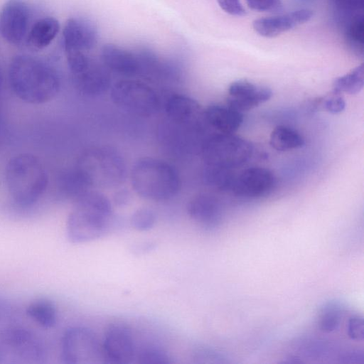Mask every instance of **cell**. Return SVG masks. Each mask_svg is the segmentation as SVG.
Masks as SVG:
<instances>
[{
	"instance_id": "obj_1",
	"label": "cell",
	"mask_w": 364,
	"mask_h": 364,
	"mask_svg": "<svg viewBox=\"0 0 364 364\" xmlns=\"http://www.w3.org/2000/svg\"><path fill=\"white\" fill-rule=\"evenodd\" d=\"M9 82L22 101L39 105L49 102L58 93L60 81L56 70L43 60L29 55H17L11 61Z\"/></svg>"
},
{
	"instance_id": "obj_2",
	"label": "cell",
	"mask_w": 364,
	"mask_h": 364,
	"mask_svg": "<svg viewBox=\"0 0 364 364\" xmlns=\"http://www.w3.org/2000/svg\"><path fill=\"white\" fill-rule=\"evenodd\" d=\"M112 216L109 200L102 193L87 191L75 200L66 223V234L73 243H85L104 236Z\"/></svg>"
},
{
	"instance_id": "obj_3",
	"label": "cell",
	"mask_w": 364,
	"mask_h": 364,
	"mask_svg": "<svg viewBox=\"0 0 364 364\" xmlns=\"http://www.w3.org/2000/svg\"><path fill=\"white\" fill-rule=\"evenodd\" d=\"M6 183L10 196L19 205L35 204L46 191L48 178L41 161L31 154L14 156L5 170Z\"/></svg>"
},
{
	"instance_id": "obj_4",
	"label": "cell",
	"mask_w": 364,
	"mask_h": 364,
	"mask_svg": "<svg viewBox=\"0 0 364 364\" xmlns=\"http://www.w3.org/2000/svg\"><path fill=\"white\" fill-rule=\"evenodd\" d=\"M131 183L141 197L154 201L173 198L181 186L178 171L168 163L145 157L138 160L131 171Z\"/></svg>"
},
{
	"instance_id": "obj_5",
	"label": "cell",
	"mask_w": 364,
	"mask_h": 364,
	"mask_svg": "<svg viewBox=\"0 0 364 364\" xmlns=\"http://www.w3.org/2000/svg\"><path fill=\"white\" fill-rule=\"evenodd\" d=\"M46 358L43 341L31 331L19 327L0 331V364H41Z\"/></svg>"
},
{
	"instance_id": "obj_6",
	"label": "cell",
	"mask_w": 364,
	"mask_h": 364,
	"mask_svg": "<svg viewBox=\"0 0 364 364\" xmlns=\"http://www.w3.org/2000/svg\"><path fill=\"white\" fill-rule=\"evenodd\" d=\"M77 168L89 184L112 187L125 176V165L121 155L109 147L90 150L81 157Z\"/></svg>"
},
{
	"instance_id": "obj_7",
	"label": "cell",
	"mask_w": 364,
	"mask_h": 364,
	"mask_svg": "<svg viewBox=\"0 0 364 364\" xmlns=\"http://www.w3.org/2000/svg\"><path fill=\"white\" fill-rule=\"evenodd\" d=\"M202 152L206 165L232 169L249 160L253 147L248 141L232 134H220L204 141Z\"/></svg>"
},
{
	"instance_id": "obj_8",
	"label": "cell",
	"mask_w": 364,
	"mask_h": 364,
	"mask_svg": "<svg viewBox=\"0 0 364 364\" xmlns=\"http://www.w3.org/2000/svg\"><path fill=\"white\" fill-rule=\"evenodd\" d=\"M110 96L121 109L137 116L150 117L160 105L156 92L147 84L136 80H122L114 84Z\"/></svg>"
},
{
	"instance_id": "obj_9",
	"label": "cell",
	"mask_w": 364,
	"mask_h": 364,
	"mask_svg": "<svg viewBox=\"0 0 364 364\" xmlns=\"http://www.w3.org/2000/svg\"><path fill=\"white\" fill-rule=\"evenodd\" d=\"M61 358L65 364H100L106 363L102 346L96 335L83 326L66 330L61 341Z\"/></svg>"
},
{
	"instance_id": "obj_10",
	"label": "cell",
	"mask_w": 364,
	"mask_h": 364,
	"mask_svg": "<svg viewBox=\"0 0 364 364\" xmlns=\"http://www.w3.org/2000/svg\"><path fill=\"white\" fill-rule=\"evenodd\" d=\"M31 11L25 0H8L0 11V34L9 43L18 46L26 40Z\"/></svg>"
},
{
	"instance_id": "obj_11",
	"label": "cell",
	"mask_w": 364,
	"mask_h": 364,
	"mask_svg": "<svg viewBox=\"0 0 364 364\" xmlns=\"http://www.w3.org/2000/svg\"><path fill=\"white\" fill-rule=\"evenodd\" d=\"M106 363H130L135 356V345L131 328L116 322L107 328L102 345Z\"/></svg>"
},
{
	"instance_id": "obj_12",
	"label": "cell",
	"mask_w": 364,
	"mask_h": 364,
	"mask_svg": "<svg viewBox=\"0 0 364 364\" xmlns=\"http://www.w3.org/2000/svg\"><path fill=\"white\" fill-rule=\"evenodd\" d=\"M276 184L273 173L261 167H252L235 174L230 191L234 194L256 198L269 194Z\"/></svg>"
},
{
	"instance_id": "obj_13",
	"label": "cell",
	"mask_w": 364,
	"mask_h": 364,
	"mask_svg": "<svg viewBox=\"0 0 364 364\" xmlns=\"http://www.w3.org/2000/svg\"><path fill=\"white\" fill-rule=\"evenodd\" d=\"M97 30L89 20L69 18L63 30V41L66 55L87 53L96 44Z\"/></svg>"
},
{
	"instance_id": "obj_14",
	"label": "cell",
	"mask_w": 364,
	"mask_h": 364,
	"mask_svg": "<svg viewBox=\"0 0 364 364\" xmlns=\"http://www.w3.org/2000/svg\"><path fill=\"white\" fill-rule=\"evenodd\" d=\"M228 94L227 105L242 112L269 100L272 92L269 87L257 85L247 80H238L230 85Z\"/></svg>"
},
{
	"instance_id": "obj_15",
	"label": "cell",
	"mask_w": 364,
	"mask_h": 364,
	"mask_svg": "<svg viewBox=\"0 0 364 364\" xmlns=\"http://www.w3.org/2000/svg\"><path fill=\"white\" fill-rule=\"evenodd\" d=\"M313 13L309 9H299L285 14L261 18L253 21L255 31L262 36L272 38L309 21Z\"/></svg>"
},
{
	"instance_id": "obj_16",
	"label": "cell",
	"mask_w": 364,
	"mask_h": 364,
	"mask_svg": "<svg viewBox=\"0 0 364 364\" xmlns=\"http://www.w3.org/2000/svg\"><path fill=\"white\" fill-rule=\"evenodd\" d=\"M187 212L193 220L208 229L218 227L222 220L223 210L220 201L208 193L193 197L187 205Z\"/></svg>"
},
{
	"instance_id": "obj_17",
	"label": "cell",
	"mask_w": 364,
	"mask_h": 364,
	"mask_svg": "<svg viewBox=\"0 0 364 364\" xmlns=\"http://www.w3.org/2000/svg\"><path fill=\"white\" fill-rule=\"evenodd\" d=\"M165 112L172 122L179 125H198L201 112L200 105L193 99L181 94L168 97L165 103Z\"/></svg>"
},
{
	"instance_id": "obj_18",
	"label": "cell",
	"mask_w": 364,
	"mask_h": 364,
	"mask_svg": "<svg viewBox=\"0 0 364 364\" xmlns=\"http://www.w3.org/2000/svg\"><path fill=\"white\" fill-rule=\"evenodd\" d=\"M205 122L220 134H232L243 122V115L229 105H212L203 112Z\"/></svg>"
},
{
	"instance_id": "obj_19",
	"label": "cell",
	"mask_w": 364,
	"mask_h": 364,
	"mask_svg": "<svg viewBox=\"0 0 364 364\" xmlns=\"http://www.w3.org/2000/svg\"><path fill=\"white\" fill-rule=\"evenodd\" d=\"M102 59L111 70L127 76L136 74L141 68L139 59L132 53L112 43L103 46Z\"/></svg>"
},
{
	"instance_id": "obj_20",
	"label": "cell",
	"mask_w": 364,
	"mask_h": 364,
	"mask_svg": "<svg viewBox=\"0 0 364 364\" xmlns=\"http://www.w3.org/2000/svg\"><path fill=\"white\" fill-rule=\"evenodd\" d=\"M60 30L58 21L52 16L37 20L26 36V42L33 50H41L48 46Z\"/></svg>"
},
{
	"instance_id": "obj_21",
	"label": "cell",
	"mask_w": 364,
	"mask_h": 364,
	"mask_svg": "<svg viewBox=\"0 0 364 364\" xmlns=\"http://www.w3.org/2000/svg\"><path fill=\"white\" fill-rule=\"evenodd\" d=\"M77 87L87 95H98L104 92L109 85L107 73L100 68L90 65L82 72L75 75Z\"/></svg>"
},
{
	"instance_id": "obj_22",
	"label": "cell",
	"mask_w": 364,
	"mask_h": 364,
	"mask_svg": "<svg viewBox=\"0 0 364 364\" xmlns=\"http://www.w3.org/2000/svg\"><path fill=\"white\" fill-rule=\"evenodd\" d=\"M26 314L38 325L44 328H52L56 323V307L49 299H39L32 301L26 308Z\"/></svg>"
},
{
	"instance_id": "obj_23",
	"label": "cell",
	"mask_w": 364,
	"mask_h": 364,
	"mask_svg": "<svg viewBox=\"0 0 364 364\" xmlns=\"http://www.w3.org/2000/svg\"><path fill=\"white\" fill-rule=\"evenodd\" d=\"M269 143L277 151H288L302 147L305 140L296 130L286 126H278L272 132Z\"/></svg>"
},
{
	"instance_id": "obj_24",
	"label": "cell",
	"mask_w": 364,
	"mask_h": 364,
	"mask_svg": "<svg viewBox=\"0 0 364 364\" xmlns=\"http://www.w3.org/2000/svg\"><path fill=\"white\" fill-rule=\"evenodd\" d=\"M347 45L358 55H363L364 44V18L363 12L351 16L345 29Z\"/></svg>"
},
{
	"instance_id": "obj_25",
	"label": "cell",
	"mask_w": 364,
	"mask_h": 364,
	"mask_svg": "<svg viewBox=\"0 0 364 364\" xmlns=\"http://www.w3.org/2000/svg\"><path fill=\"white\" fill-rule=\"evenodd\" d=\"M235 174L231 168L205 165L203 179L205 183L220 191H230Z\"/></svg>"
},
{
	"instance_id": "obj_26",
	"label": "cell",
	"mask_w": 364,
	"mask_h": 364,
	"mask_svg": "<svg viewBox=\"0 0 364 364\" xmlns=\"http://www.w3.org/2000/svg\"><path fill=\"white\" fill-rule=\"evenodd\" d=\"M364 65L361 64L348 73L340 76L333 82V90L340 93L356 94L363 87Z\"/></svg>"
},
{
	"instance_id": "obj_27",
	"label": "cell",
	"mask_w": 364,
	"mask_h": 364,
	"mask_svg": "<svg viewBox=\"0 0 364 364\" xmlns=\"http://www.w3.org/2000/svg\"><path fill=\"white\" fill-rule=\"evenodd\" d=\"M137 359L141 364H170L173 362L166 350L153 344L141 348L138 353Z\"/></svg>"
},
{
	"instance_id": "obj_28",
	"label": "cell",
	"mask_w": 364,
	"mask_h": 364,
	"mask_svg": "<svg viewBox=\"0 0 364 364\" xmlns=\"http://www.w3.org/2000/svg\"><path fill=\"white\" fill-rule=\"evenodd\" d=\"M342 318V311L335 304L325 307L318 321L320 330L326 333H333L338 329Z\"/></svg>"
},
{
	"instance_id": "obj_29",
	"label": "cell",
	"mask_w": 364,
	"mask_h": 364,
	"mask_svg": "<svg viewBox=\"0 0 364 364\" xmlns=\"http://www.w3.org/2000/svg\"><path fill=\"white\" fill-rule=\"evenodd\" d=\"M156 221L155 212L149 208H140L135 210L131 218L132 227L139 232H145L151 230Z\"/></svg>"
},
{
	"instance_id": "obj_30",
	"label": "cell",
	"mask_w": 364,
	"mask_h": 364,
	"mask_svg": "<svg viewBox=\"0 0 364 364\" xmlns=\"http://www.w3.org/2000/svg\"><path fill=\"white\" fill-rule=\"evenodd\" d=\"M314 106L321 107L331 114H338L346 108V101L341 93L333 90L324 97H319L314 102Z\"/></svg>"
},
{
	"instance_id": "obj_31",
	"label": "cell",
	"mask_w": 364,
	"mask_h": 364,
	"mask_svg": "<svg viewBox=\"0 0 364 364\" xmlns=\"http://www.w3.org/2000/svg\"><path fill=\"white\" fill-rule=\"evenodd\" d=\"M347 333L350 338L362 341L364 337V323L363 317L358 315L352 316L348 321Z\"/></svg>"
},
{
	"instance_id": "obj_32",
	"label": "cell",
	"mask_w": 364,
	"mask_h": 364,
	"mask_svg": "<svg viewBox=\"0 0 364 364\" xmlns=\"http://www.w3.org/2000/svg\"><path fill=\"white\" fill-rule=\"evenodd\" d=\"M331 1L338 10L347 12L351 16L363 12L364 0H331Z\"/></svg>"
},
{
	"instance_id": "obj_33",
	"label": "cell",
	"mask_w": 364,
	"mask_h": 364,
	"mask_svg": "<svg viewBox=\"0 0 364 364\" xmlns=\"http://www.w3.org/2000/svg\"><path fill=\"white\" fill-rule=\"evenodd\" d=\"M247 6L257 11H276L282 7L281 0H245Z\"/></svg>"
},
{
	"instance_id": "obj_34",
	"label": "cell",
	"mask_w": 364,
	"mask_h": 364,
	"mask_svg": "<svg viewBox=\"0 0 364 364\" xmlns=\"http://www.w3.org/2000/svg\"><path fill=\"white\" fill-rule=\"evenodd\" d=\"M217 1L220 7L230 15L241 16L246 14L240 0H217Z\"/></svg>"
},
{
	"instance_id": "obj_35",
	"label": "cell",
	"mask_w": 364,
	"mask_h": 364,
	"mask_svg": "<svg viewBox=\"0 0 364 364\" xmlns=\"http://www.w3.org/2000/svg\"><path fill=\"white\" fill-rule=\"evenodd\" d=\"M130 200V194L125 189L117 191L114 196V202L116 205L123 207L128 204Z\"/></svg>"
},
{
	"instance_id": "obj_36",
	"label": "cell",
	"mask_w": 364,
	"mask_h": 364,
	"mask_svg": "<svg viewBox=\"0 0 364 364\" xmlns=\"http://www.w3.org/2000/svg\"><path fill=\"white\" fill-rule=\"evenodd\" d=\"M155 247V245L151 242H141L133 247L132 250L137 255L144 254L152 250Z\"/></svg>"
},
{
	"instance_id": "obj_37",
	"label": "cell",
	"mask_w": 364,
	"mask_h": 364,
	"mask_svg": "<svg viewBox=\"0 0 364 364\" xmlns=\"http://www.w3.org/2000/svg\"><path fill=\"white\" fill-rule=\"evenodd\" d=\"M1 84H2V74H1V69H0V88L1 87Z\"/></svg>"
}]
</instances>
